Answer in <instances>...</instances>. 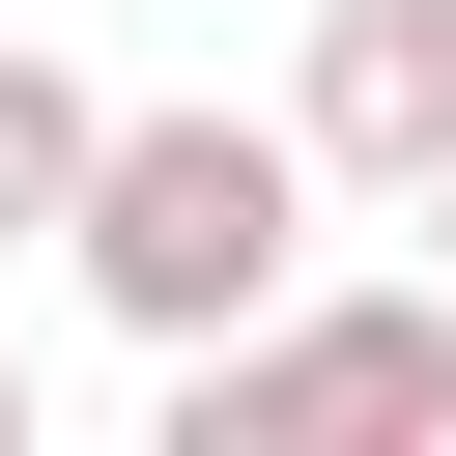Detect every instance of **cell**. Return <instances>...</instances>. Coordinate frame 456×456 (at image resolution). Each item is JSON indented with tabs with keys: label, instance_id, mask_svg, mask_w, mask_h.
<instances>
[{
	"label": "cell",
	"instance_id": "obj_1",
	"mask_svg": "<svg viewBox=\"0 0 456 456\" xmlns=\"http://www.w3.org/2000/svg\"><path fill=\"white\" fill-rule=\"evenodd\" d=\"M86 285L114 314H171V342H228L256 285H285V142H228V114H171V142H86Z\"/></svg>",
	"mask_w": 456,
	"mask_h": 456
},
{
	"label": "cell",
	"instance_id": "obj_2",
	"mask_svg": "<svg viewBox=\"0 0 456 456\" xmlns=\"http://www.w3.org/2000/svg\"><path fill=\"white\" fill-rule=\"evenodd\" d=\"M456 399V314H314V342H200V456H285V428H428Z\"/></svg>",
	"mask_w": 456,
	"mask_h": 456
},
{
	"label": "cell",
	"instance_id": "obj_3",
	"mask_svg": "<svg viewBox=\"0 0 456 456\" xmlns=\"http://www.w3.org/2000/svg\"><path fill=\"white\" fill-rule=\"evenodd\" d=\"M314 114H342L370 171H456V0H342V57H314Z\"/></svg>",
	"mask_w": 456,
	"mask_h": 456
},
{
	"label": "cell",
	"instance_id": "obj_4",
	"mask_svg": "<svg viewBox=\"0 0 456 456\" xmlns=\"http://www.w3.org/2000/svg\"><path fill=\"white\" fill-rule=\"evenodd\" d=\"M57 200H86V86H28V57H0V228H57Z\"/></svg>",
	"mask_w": 456,
	"mask_h": 456
},
{
	"label": "cell",
	"instance_id": "obj_5",
	"mask_svg": "<svg viewBox=\"0 0 456 456\" xmlns=\"http://www.w3.org/2000/svg\"><path fill=\"white\" fill-rule=\"evenodd\" d=\"M0 456H28V342H0Z\"/></svg>",
	"mask_w": 456,
	"mask_h": 456
}]
</instances>
